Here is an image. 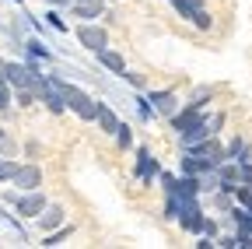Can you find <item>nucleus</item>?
<instances>
[{
  "label": "nucleus",
  "instance_id": "f257e3e1",
  "mask_svg": "<svg viewBox=\"0 0 252 249\" xmlns=\"http://www.w3.org/2000/svg\"><path fill=\"white\" fill-rule=\"evenodd\" d=\"M172 7L179 11V18L193 21L196 28H203V32H207V28L214 25V21H210V14H207V7L200 4V0H172Z\"/></svg>",
  "mask_w": 252,
  "mask_h": 249
},
{
  "label": "nucleus",
  "instance_id": "f03ea898",
  "mask_svg": "<svg viewBox=\"0 0 252 249\" xmlns=\"http://www.w3.org/2000/svg\"><path fill=\"white\" fill-rule=\"evenodd\" d=\"M77 42L84 46V49H91V53H102L105 46H109V32L102 25H91V21H84L81 28H77Z\"/></svg>",
  "mask_w": 252,
  "mask_h": 249
},
{
  "label": "nucleus",
  "instance_id": "7ed1b4c3",
  "mask_svg": "<svg viewBox=\"0 0 252 249\" xmlns=\"http://www.w3.org/2000/svg\"><path fill=\"white\" fill-rule=\"evenodd\" d=\"M158 172H161V165H158V158L147 151V147H137V162H133V176L144 182V186H151L154 179H158Z\"/></svg>",
  "mask_w": 252,
  "mask_h": 249
},
{
  "label": "nucleus",
  "instance_id": "20e7f679",
  "mask_svg": "<svg viewBox=\"0 0 252 249\" xmlns=\"http://www.w3.org/2000/svg\"><path fill=\"white\" fill-rule=\"evenodd\" d=\"M179 225H182V232H189V235H200V232H203V207H200V200L182 204V211H179Z\"/></svg>",
  "mask_w": 252,
  "mask_h": 249
},
{
  "label": "nucleus",
  "instance_id": "39448f33",
  "mask_svg": "<svg viewBox=\"0 0 252 249\" xmlns=\"http://www.w3.org/2000/svg\"><path fill=\"white\" fill-rule=\"evenodd\" d=\"M14 211H18L21 217H39V214L46 211V197H42L39 190H25V193H18Z\"/></svg>",
  "mask_w": 252,
  "mask_h": 249
},
{
  "label": "nucleus",
  "instance_id": "423d86ee",
  "mask_svg": "<svg viewBox=\"0 0 252 249\" xmlns=\"http://www.w3.org/2000/svg\"><path fill=\"white\" fill-rule=\"evenodd\" d=\"M18 190L25 193V190H39L42 186V169L39 165H18V172H14V179H11Z\"/></svg>",
  "mask_w": 252,
  "mask_h": 249
},
{
  "label": "nucleus",
  "instance_id": "0eeeda50",
  "mask_svg": "<svg viewBox=\"0 0 252 249\" xmlns=\"http://www.w3.org/2000/svg\"><path fill=\"white\" fill-rule=\"evenodd\" d=\"M147 99H151V106H154V112H158V116H168V119H172V116H175V109H179L175 91H168V88H165V91H151Z\"/></svg>",
  "mask_w": 252,
  "mask_h": 249
},
{
  "label": "nucleus",
  "instance_id": "6e6552de",
  "mask_svg": "<svg viewBox=\"0 0 252 249\" xmlns=\"http://www.w3.org/2000/svg\"><path fill=\"white\" fill-rule=\"evenodd\" d=\"M70 11H74V18L94 21V18H102V14H105V0H74Z\"/></svg>",
  "mask_w": 252,
  "mask_h": 249
},
{
  "label": "nucleus",
  "instance_id": "1a4fd4ad",
  "mask_svg": "<svg viewBox=\"0 0 252 249\" xmlns=\"http://www.w3.org/2000/svg\"><path fill=\"white\" fill-rule=\"evenodd\" d=\"M32 77H35V74H32L25 64H7L4 67V81L11 88H32Z\"/></svg>",
  "mask_w": 252,
  "mask_h": 249
},
{
  "label": "nucleus",
  "instance_id": "9d476101",
  "mask_svg": "<svg viewBox=\"0 0 252 249\" xmlns=\"http://www.w3.org/2000/svg\"><path fill=\"white\" fill-rule=\"evenodd\" d=\"M203 116V109H196V106H186V109H175V116H172V130L175 134H182V130H189L193 123Z\"/></svg>",
  "mask_w": 252,
  "mask_h": 249
},
{
  "label": "nucleus",
  "instance_id": "9b49d317",
  "mask_svg": "<svg viewBox=\"0 0 252 249\" xmlns=\"http://www.w3.org/2000/svg\"><path fill=\"white\" fill-rule=\"evenodd\" d=\"M94 56H98V64H102V67H105V71H112V74H119V77H123V74H126V60H123V56H119V53H112V49H109V46H105V49H102V53H94Z\"/></svg>",
  "mask_w": 252,
  "mask_h": 249
},
{
  "label": "nucleus",
  "instance_id": "f8f14e48",
  "mask_svg": "<svg viewBox=\"0 0 252 249\" xmlns=\"http://www.w3.org/2000/svg\"><path fill=\"white\" fill-rule=\"evenodd\" d=\"M35 221H39V225H42L46 232L60 228V225H63V207H60V204H46V211H42V214L35 217Z\"/></svg>",
  "mask_w": 252,
  "mask_h": 249
},
{
  "label": "nucleus",
  "instance_id": "ddd939ff",
  "mask_svg": "<svg viewBox=\"0 0 252 249\" xmlns=\"http://www.w3.org/2000/svg\"><path fill=\"white\" fill-rule=\"evenodd\" d=\"M94 123L105 130V134H116V127H119V119H116V112L105 106V102H98V116H94Z\"/></svg>",
  "mask_w": 252,
  "mask_h": 249
},
{
  "label": "nucleus",
  "instance_id": "4468645a",
  "mask_svg": "<svg viewBox=\"0 0 252 249\" xmlns=\"http://www.w3.org/2000/svg\"><path fill=\"white\" fill-rule=\"evenodd\" d=\"M21 46H25V53H28V56H35V60H53L49 46H46V42H39V39H28V42H21Z\"/></svg>",
  "mask_w": 252,
  "mask_h": 249
},
{
  "label": "nucleus",
  "instance_id": "2eb2a0df",
  "mask_svg": "<svg viewBox=\"0 0 252 249\" xmlns=\"http://www.w3.org/2000/svg\"><path fill=\"white\" fill-rule=\"evenodd\" d=\"M70 232H74L70 225H63V228H53V232H46L42 246H63V242H67V235H70Z\"/></svg>",
  "mask_w": 252,
  "mask_h": 249
},
{
  "label": "nucleus",
  "instance_id": "dca6fc26",
  "mask_svg": "<svg viewBox=\"0 0 252 249\" xmlns=\"http://www.w3.org/2000/svg\"><path fill=\"white\" fill-rule=\"evenodd\" d=\"M116 144H119V151H130V147H133V130L126 127V123H119V127H116Z\"/></svg>",
  "mask_w": 252,
  "mask_h": 249
},
{
  "label": "nucleus",
  "instance_id": "f3484780",
  "mask_svg": "<svg viewBox=\"0 0 252 249\" xmlns=\"http://www.w3.org/2000/svg\"><path fill=\"white\" fill-rule=\"evenodd\" d=\"M133 102H137V116H140V119H154V106H151L147 95H137Z\"/></svg>",
  "mask_w": 252,
  "mask_h": 249
},
{
  "label": "nucleus",
  "instance_id": "a211bd4d",
  "mask_svg": "<svg viewBox=\"0 0 252 249\" xmlns=\"http://www.w3.org/2000/svg\"><path fill=\"white\" fill-rule=\"evenodd\" d=\"M207 102H210V88H196L193 99H189V106H196V109H207Z\"/></svg>",
  "mask_w": 252,
  "mask_h": 249
},
{
  "label": "nucleus",
  "instance_id": "6ab92c4d",
  "mask_svg": "<svg viewBox=\"0 0 252 249\" xmlns=\"http://www.w3.org/2000/svg\"><path fill=\"white\" fill-rule=\"evenodd\" d=\"M14 172H18V162H11V158H0V182L14 179Z\"/></svg>",
  "mask_w": 252,
  "mask_h": 249
},
{
  "label": "nucleus",
  "instance_id": "aec40b11",
  "mask_svg": "<svg viewBox=\"0 0 252 249\" xmlns=\"http://www.w3.org/2000/svg\"><path fill=\"white\" fill-rule=\"evenodd\" d=\"M11 99H14V88H11L7 81H0V112L11 106Z\"/></svg>",
  "mask_w": 252,
  "mask_h": 249
},
{
  "label": "nucleus",
  "instance_id": "412c9836",
  "mask_svg": "<svg viewBox=\"0 0 252 249\" xmlns=\"http://www.w3.org/2000/svg\"><path fill=\"white\" fill-rule=\"evenodd\" d=\"M238 179L242 186H252V162H238Z\"/></svg>",
  "mask_w": 252,
  "mask_h": 249
},
{
  "label": "nucleus",
  "instance_id": "4be33fe9",
  "mask_svg": "<svg viewBox=\"0 0 252 249\" xmlns=\"http://www.w3.org/2000/svg\"><path fill=\"white\" fill-rule=\"evenodd\" d=\"M46 18H49V25H53V28H56V32H67V21H63V18H60V14H56V11H49V14H46Z\"/></svg>",
  "mask_w": 252,
  "mask_h": 249
},
{
  "label": "nucleus",
  "instance_id": "5701e85b",
  "mask_svg": "<svg viewBox=\"0 0 252 249\" xmlns=\"http://www.w3.org/2000/svg\"><path fill=\"white\" fill-rule=\"evenodd\" d=\"M203 235L217 239V221H210V217H203Z\"/></svg>",
  "mask_w": 252,
  "mask_h": 249
},
{
  "label": "nucleus",
  "instance_id": "b1692460",
  "mask_svg": "<svg viewBox=\"0 0 252 249\" xmlns=\"http://www.w3.org/2000/svg\"><path fill=\"white\" fill-rule=\"evenodd\" d=\"M123 77H126V81H130L133 88H144V77H140V74H133V71H126Z\"/></svg>",
  "mask_w": 252,
  "mask_h": 249
},
{
  "label": "nucleus",
  "instance_id": "393cba45",
  "mask_svg": "<svg viewBox=\"0 0 252 249\" xmlns=\"http://www.w3.org/2000/svg\"><path fill=\"white\" fill-rule=\"evenodd\" d=\"M49 4H60L63 7V4H74V0H49Z\"/></svg>",
  "mask_w": 252,
  "mask_h": 249
},
{
  "label": "nucleus",
  "instance_id": "a878e982",
  "mask_svg": "<svg viewBox=\"0 0 252 249\" xmlns=\"http://www.w3.org/2000/svg\"><path fill=\"white\" fill-rule=\"evenodd\" d=\"M4 67H7V60H0V81H4Z\"/></svg>",
  "mask_w": 252,
  "mask_h": 249
},
{
  "label": "nucleus",
  "instance_id": "bb28decb",
  "mask_svg": "<svg viewBox=\"0 0 252 249\" xmlns=\"http://www.w3.org/2000/svg\"><path fill=\"white\" fill-rule=\"evenodd\" d=\"M0 144H4V130H0Z\"/></svg>",
  "mask_w": 252,
  "mask_h": 249
},
{
  "label": "nucleus",
  "instance_id": "cd10ccee",
  "mask_svg": "<svg viewBox=\"0 0 252 249\" xmlns=\"http://www.w3.org/2000/svg\"><path fill=\"white\" fill-rule=\"evenodd\" d=\"M14 4H21V0H14Z\"/></svg>",
  "mask_w": 252,
  "mask_h": 249
}]
</instances>
